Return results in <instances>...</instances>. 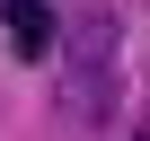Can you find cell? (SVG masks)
I'll return each mask as SVG.
<instances>
[{"label":"cell","mask_w":150,"mask_h":141,"mask_svg":"<svg viewBox=\"0 0 150 141\" xmlns=\"http://www.w3.org/2000/svg\"><path fill=\"white\" fill-rule=\"evenodd\" d=\"M115 80H124L115 9H88L80 35H71V106H80V123H106V115H115Z\"/></svg>","instance_id":"obj_1"},{"label":"cell","mask_w":150,"mask_h":141,"mask_svg":"<svg viewBox=\"0 0 150 141\" xmlns=\"http://www.w3.org/2000/svg\"><path fill=\"white\" fill-rule=\"evenodd\" d=\"M0 18H9V44H18V62H53V44H62L53 0H0Z\"/></svg>","instance_id":"obj_2"}]
</instances>
